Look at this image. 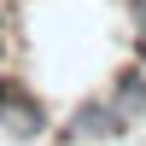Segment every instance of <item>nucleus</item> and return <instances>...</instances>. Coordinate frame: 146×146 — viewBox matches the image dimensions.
Wrapping results in <instances>:
<instances>
[{
  "instance_id": "nucleus-5",
  "label": "nucleus",
  "mask_w": 146,
  "mask_h": 146,
  "mask_svg": "<svg viewBox=\"0 0 146 146\" xmlns=\"http://www.w3.org/2000/svg\"><path fill=\"white\" fill-rule=\"evenodd\" d=\"M0 47H6V41H0Z\"/></svg>"
},
{
  "instance_id": "nucleus-2",
  "label": "nucleus",
  "mask_w": 146,
  "mask_h": 146,
  "mask_svg": "<svg viewBox=\"0 0 146 146\" xmlns=\"http://www.w3.org/2000/svg\"><path fill=\"white\" fill-rule=\"evenodd\" d=\"M123 135H129V123H123V111L111 100H82L58 140L64 146H105V140H123Z\"/></svg>"
},
{
  "instance_id": "nucleus-3",
  "label": "nucleus",
  "mask_w": 146,
  "mask_h": 146,
  "mask_svg": "<svg viewBox=\"0 0 146 146\" xmlns=\"http://www.w3.org/2000/svg\"><path fill=\"white\" fill-rule=\"evenodd\" d=\"M105 100H111L117 111H123V123L135 129L140 117H146V64H135V70H123V76L111 82V94H105Z\"/></svg>"
},
{
  "instance_id": "nucleus-1",
  "label": "nucleus",
  "mask_w": 146,
  "mask_h": 146,
  "mask_svg": "<svg viewBox=\"0 0 146 146\" xmlns=\"http://www.w3.org/2000/svg\"><path fill=\"white\" fill-rule=\"evenodd\" d=\"M0 129L12 140H41L47 135V105L35 100V88H23L18 76H0Z\"/></svg>"
},
{
  "instance_id": "nucleus-4",
  "label": "nucleus",
  "mask_w": 146,
  "mask_h": 146,
  "mask_svg": "<svg viewBox=\"0 0 146 146\" xmlns=\"http://www.w3.org/2000/svg\"><path fill=\"white\" fill-rule=\"evenodd\" d=\"M129 23H135V53L146 64V0H129Z\"/></svg>"
}]
</instances>
